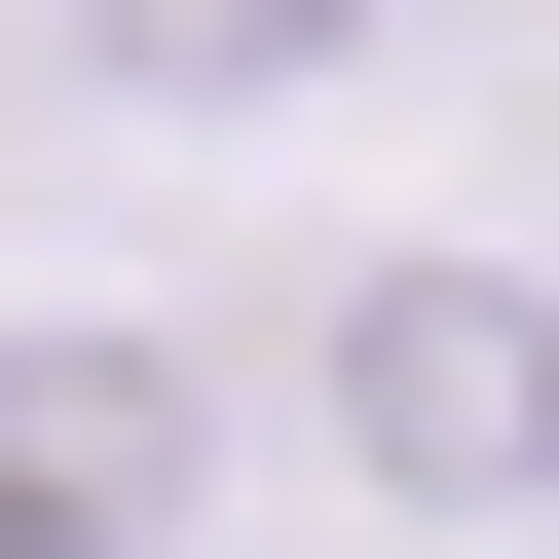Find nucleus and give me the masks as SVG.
<instances>
[{
	"label": "nucleus",
	"instance_id": "obj_1",
	"mask_svg": "<svg viewBox=\"0 0 559 559\" xmlns=\"http://www.w3.org/2000/svg\"><path fill=\"white\" fill-rule=\"evenodd\" d=\"M299 448L373 485V522H559V261H336L299 299Z\"/></svg>",
	"mask_w": 559,
	"mask_h": 559
},
{
	"label": "nucleus",
	"instance_id": "obj_2",
	"mask_svg": "<svg viewBox=\"0 0 559 559\" xmlns=\"http://www.w3.org/2000/svg\"><path fill=\"white\" fill-rule=\"evenodd\" d=\"M187 522H224V373L187 336H112V299L0 336V559H187Z\"/></svg>",
	"mask_w": 559,
	"mask_h": 559
},
{
	"label": "nucleus",
	"instance_id": "obj_3",
	"mask_svg": "<svg viewBox=\"0 0 559 559\" xmlns=\"http://www.w3.org/2000/svg\"><path fill=\"white\" fill-rule=\"evenodd\" d=\"M38 38H75L112 112H336V75L411 38V0H38Z\"/></svg>",
	"mask_w": 559,
	"mask_h": 559
}]
</instances>
